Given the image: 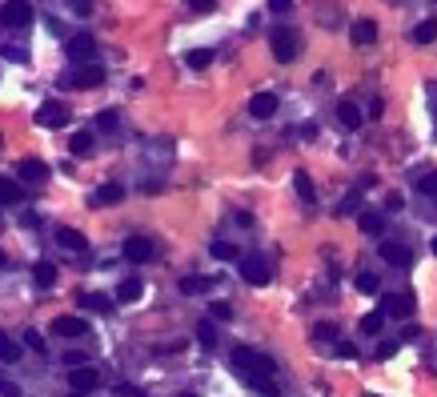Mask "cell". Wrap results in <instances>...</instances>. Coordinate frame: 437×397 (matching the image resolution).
Returning a JSON list of instances; mask_svg holds the SVG:
<instances>
[{
    "mask_svg": "<svg viewBox=\"0 0 437 397\" xmlns=\"http://www.w3.org/2000/svg\"><path fill=\"white\" fill-rule=\"evenodd\" d=\"M116 125H120V117H116V109H105V113L96 117V129H100V133H113Z\"/></svg>",
    "mask_w": 437,
    "mask_h": 397,
    "instance_id": "cell-32",
    "label": "cell"
},
{
    "mask_svg": "<svg viewBox=\"0 0 437 397\" xmlns=\"http://www.w3.org/2000/svg\"><path fill=\"white\" fill-rule=\"evenodd\" d=\"M24 337H28V345H32V350H36V353H45V337H41V333H36V329H28V333H24Z\"/></svg>",
    "mask_w": 437,
    "mask_h": 397,
    "instance_id": "cell-39",
    "label": "cell"
},
{
    "mask_svg": "<svg viewBox=\"0 0 437 397\" xmlns=\"http://www.w3.org/2000/svg\"><path fill=\"white\" fill-rule=\"evenodd\" d=\"M92 201H96V205H116V201H125V189L120 185H100Z\"/></svg>",
    "mask_w": 437,
    "mask_h": 397,
    "instance_id": "cell-23",
    "label": "cell"
},
{
    "mask_svg": "<svg viewBox=\"0 0 437 397\" xmlns=\"http://www.w3.org/2000/svg\"><path fill=\"white\" fill-rule=\"evenodd\" d=\"M381 225H385L381 213H361V229H365V233H381Z\"/></svg>",
    "mask_w": 437,
    "mask_h": 397,
    "instance_id": "cell-33",
    "label": "cell"
},
{
    "mask_svg": "<svg viewBox=\"0 0 437 397\" xmlns=\"http://www.w3.org/2000/svg\"><path fill=\"white\" fill-rule=\"evenodd\" d=\"M213 4H217V0H189L193 12H213Z\"/></svg>",
    "mask_w": 437,
    "mask_h": 397,
    "instance_id": "cell-42",
    "label": "cell"
},
{
    "mask_svg": "<svg viewBox=\"0 0 437 397\" xmlns=\"http://www.w3.org/2000/svg\"><path fill=\"white\" fill-rule=\"evenodd\" d=\"M337 120H341V125H345V129H361V109H357V105H353V100H341V105H337Z\"/></svg>",
    "mask_w": 437,
    "mask_h": 397,
    "instance_id": "cell-16",
    "label": "cell"
},
{
    "mask_svg": "<svg viewBox=\"0 0 437 397\" xmlns=\"http://www.w3.org/2000/svg\"><path fill=\"white\" fill-rule=\"evenodd\" d=\"M21 341H12V337H8V333H0V361H4V365H12V361H21Z\"/></svg>",
    "mask_w": 437,
    "mask_h": 397,
    "instance_id": "cell-18",
    "label": "cell"
},
{
    "mask_svg": "<svg viewBox=\"0 0 437 397\" xmlns=\"http://www.w3.org/2000/svg\"><path fill=\"white\" fill-rule=\"evenodd\" d=\"M72 397H89V394H72Z\"/></svg>",
    "mask_w": 437,
    "mask_h": 397,
    "instance_id": "cell-46",
    "label": "cell"
},
{
    "mask_svg": "<svg viewBox=\"0 0 437 397\" xmlns=\"http://www.w3.org/2000/svg\"><path fill=\"white\" fill-rule=\"evenodd\" d=\"M32 281H36L41 289H52V285H56V265H52V261H36V265H32Z\"/></svg>",
    "mask_w": 437,
    "mask_h": 397,
    "instance_id": "cell-14",
    "label": "cell"
},
{
    "mask_svg": "<svg viewBox=\"0 0 437 397\" xmlns=\"http://www.w3.org/2000/svg\"><path fill=\"white\" fill-rule=\"evenodd\" d=\"M92 52H96V41H92V36H72L69 41V56L76 65H92Z\"/></svg>",
    "mask_w": 437,
    "mask_h": 397,
    "instance_id": "cell-11",
    "label": "cell"
},
{
    "mask_svg": "<svg viewBox=\"0 0 437 397\" xmlns=\"http://www.w3.org/2000/svg\"><path fill=\"white\" fill-rule=\"evenodd\" d=\"M434 4H437V0H434Z\"/></svg>",
    "mask_w": 437,
    "mask_h": 397,
    "instance_id": "cell-50",
    "label": "cell"
},
{
    "mask_svg": "<svg viewBox=\"0 0 437 397\" xmlns=\"http://www.w3.org/2000/svg\"><path fill=\"white\" fill-rule=\"evenodd\" d=\"M241 277L249 281V285H269V265H265L261 257L241 261Z\"/></svg>",
    "mask_w": 437,
    "mask_h": 397,
    "instance_id": "cell-10",
    "label": "cell"
},
{
    "mask_svg": "<svg viewBox=\"0 0 437 397\" xmlns=\"http://www.w3.org/2000/svg\"><path fill=\"white\" fill-rule=\"evenodd\" d=\"M381 113H385V105H381V96H377V100L369 105V117H377V120H381Z\"/></svg>",
    "mask_w": 437,
    "mask_h": 397,
    "instance_id": "cell-45",
    "label": "cell"
},
{
    "mask_svg": "<svg viewBox=\"0 0 437 397\" xmlns=\"http://www.w3.org/2000/svg\"><path fill=\"white\" fill-rule=\"evenodd\" d=\"M209 253H213L217 261H233V257H237V245H229V241H213V245H209Z\"/></svg>",
    "mask_w": 437,
    "mask_h": 397,
    "instance_id": "cell-30",
    "label": "cell"
},
{
    "mask_svg": "<svg viewBox=\"0 0 437 397\" xmlns=\"http://www.w3.org/2000/svg\"><path fill=\"white\" fill-rule=\"evenodd\" d=\"M313 337H321V341H333V337H337V325H329V321H321V325L313 329Z\"/></svg>",
    "mask_w": 437,
    "mask_h": 397,
    "instance_id": "cell-37",
    "label": "cell"
},
{
    "mask_svg": "<svg viewBox=\"0 0 437 397\" xmlns=\"http://www.w3.org/2000/svg\"><path fill=\"white\" fill-rule=\"evenodd\" d=\"M381 325H385V313H381V309L361 317V333H381Z\"/></svg>",
    "mask_w": 437,
    "mask_h": 397,
    "instance_id": "cell-31",
    "label": "cell"
},
{
    "mask_svg": "<svg viewBox=\"0 0 437 397\" xmlns=\"http://www.w3.org/2000/svg\"><path fill=\"white\" fill-rule=\"evenodd\" d=\"M229 317H233V309H229L225 301H221V305H213V321H229Z\"/></svg>",
    "mask_w": 437,
    "mask_h": 397,
    "instance_id": "cell-41",
    "label": "cell"
},
{
    "mask_svg": "<svg viewBox=\"0 0 437 397\" xmlns=\"http://www.w3.org/2000/svg\"><path fill=\"white\" fill-rule=\"evenodd\" d=\"M69 120V109L61 105V100H45L41 109H36V125H45V129H61Z\"/></svg>",
    "mask_w": 437,
    "mask_h": 397,
    "instance_id": "cell-6",
    "label": "cell"
},
{
    "mask_svg": "<svg viewBox=\"0 0 437 397\" xmlns=\"http://www.w3.org/2000/svg\"><path fill=\"white\" fill-rule=\"evenodd\" d=\"M381 261H390L397 269H409L414 265V249L401 245V241H381Z\"/></svg>",
    "mask_w": 437,
    "mask_h": 397,
    "instance_id": "cell-4",
    "label": "cell"
},
{
    "mask_svg": "<svg viewBox=\"0 0 437 397\" xmlns=\"http://www.w3.org/2000/svg\"><path fill=\"white\" fill-rule=\"evenodd\" d=\"M197 341H201L205 350H217V329H213V321H201V325H197Z\"/></svg>",
    "mask_w": 437,
    "mask_h": 397,
    "instance_id": "cell-28",
    "label": "cell"
},
{
    "mask_svg": "<svg viewBox=\"0 0 437 397\" xmlns=\"http://www.w3.org/2000/svg\"><path fill=\"white\" fill-rule=\"evenodd\" d=\"M269 45H273V56L281 61V65H289V61H297L301 56V36L297 32H289V28H273Z\"/></svg>",
    "mask_w": 437,
    "mask_h": 397,
    "instance_id": "cell-1",
    "label": "cell"
},
{
    "mask_svg": "<svg viewBox=\"0 0 437 397\" xmlns=\"http://www.w3.org/2000/svg\"><path fill=\"white\" fill-rule=\"evenodd\" d=\"M434 253H437V237H434Z\"/></svg>",
    "mask_w": 437,
    "mask_h": 397,
    "instance_id": "cell-47",
    "label": "cell"
},
{
    "mask_svg": "<svg viewBox=\"0 0 437 397\" xmlns=\"http://www.w3.org/2000/svg\"><path fill=\"white\" fill-rule=\"evenodd\" d=\"M353 41H357V45H373V41H377V24L373 21H357L353 24Z\"/></svg>",
    "mask_w": 437,
    "mask_h": 397,
    "instance_id": "cell-22",
    "label": "cell"
},
{
    "mask_svg": "<svg viewBox=\"0 0 437 397\" xmlns=\"http://www.w3.org/2000/svg\"><path fill=\"white\" fill-rule=\"evenodd\" d=\"M245 381L253 385L257 394H265V397H277V385H273V377H269V374H245Z\"/></svg>",
    "mask_w": 437,
    "mask_h": 397,
    "instance_id": "cell-21",
    "label": "cell"
},
{
    "mask_svg": "<svg viewBox=\"0 0 437 397\" xmlns=\"http://www.w3.org/2000/svg\"><path fill=\"white\" fill-rule=\"evenodd\" d=\"M0 24L4 28H28L32 24V4L28 0H4L0 4Z\"/></svg>",
    "mask_w": 437,
    "mask_h": 397,
    "instance_id": "cell-2",
    "label": "cell"
},
{
    "mask_svg": "<svg viewBox=\"0 0 437 397\" xmlns=\"http://www.w3.org/2000/svg\"><path fill=\"white\" fill-rule=\"evenodd\" d=\"M181 397H193V394H181Z\"/></svg>",
    "mask_w": 437,
    "mask_h": 397,
    "instance_id": "cell-49",
    "label": "cell"
},
{
    "mask_svg": "<svg viewBox=\"0 0 437 397\" xmlns=\"http://www.w3.org/2000/svg\"><path fill=\"white\" fill-rule=\"evenodd\" d=\"M357 289H361V293H377V277H373V273H361V277H357Z\"/></svg>",
    "mask_w": 437,
    "mask_h": 397,
    "instance_id": "cell-36",
    "label": "cell"
},
{
    "mask_svg": "<svg viewBox=\"0 0 437 397\" xmlns=\"http://www.w3.org/2000/svg\"><path fill=\"white\" fill-rule=\"evenodd\" d=\"M381 305H385L381 313H385V317H397V321H405V317L414 313V297H409V293H385Z\"/></svg>",
    "mask_w": 437,
    "mask_h": 397,
    "instance_id": "cell-5",
    "label": "cell"
},
{
    "mask_svg": "<svg viewBox=\"0 0 437 397\" xmlns=\"http://www.w3.org/2000/svg\"><path fill=\"white\" fill-rule=\"evenodd\" d=\"M72 85L76 89H96V85H105V69L100 65H76L72 69Z\"/></svg>",
    "mask_w": 437,
    "mask_h": 397,
    "instance_id": "cell-7",
    "label": "cell"
},
{
    "mask_svg": "<svg viewBox=\"0 0 437 397\" xmlns=\"http://www.w3.org/2000/svg\"><path fill=\"white\" fill-rule=\"evenodd\" d=\"M140 293H145V285H140L137 277H125L120 285H116V297H120V301H137Z\"/></svg>",
    "mask_w": 437,
    "mask_h": 397,
    "instance_id": "cell-20",
    "label": "cell"
},
{
    "mask_svg": "<svg viewBox=\"0 0 437 397\" xmlns=\"http://www.w3.org/2000/svg\"><path fill=\"white\" fill-rule=\"evenodd\" d=\"M149 257H153V241H145V237H129V241H125V261L145 265Z\"/></svg>",
    "mask_w": 437,
    "mask_h": 397,
    "instance_id": "cell-9",
    "label": "cell"
},
{
    "mask_svg": "<svg viewBox=\"0 0 437 397\" xmlns=\"http://www.w3.org/2000/svg\"><path fill=\"white\" fill-rule=\"evenodd\" d=\"M81 305H85V309H92V313H113V301H109L105 293H85V297H81Z\"/></svg>",
    "mask_w": 437,
    "mask_h": 397,
    "instance_id": "cell-24",
    "label": "cell"
},
{
    "mask_svg": "<svg viewBox=\"0 0 437 397\" xmlns=\"http://www.w3.org/2000/svg\"><path fill=\"white\" fill-rule=\"evenodd\" d=\"M0 265H4V253H0Z\"/></svg>",
    "mask_w": 437,
    "mask_h": 397,
    "instance_id": "cell-48",
    "label": "cell"
},
{
    "mask_svg": "<svg viewBox=\"0 0 437 397\" xmlns=\"http://www.w3.org/2000/svg\"><path fill=\"white\" fill-rule=\"evenodd\" d=\"M181 293H205L209 289V281L205 277H181V285H177Z\"/></svg>",
    "mask_w": 437,
    "mask_h": 397,
    "instance_id": "cell-34",
    "label": "cell"
},
{
    "mask_svg": "<svg viewBox=\"0 0 437 397\" xmlns=\"http://www.w3.org/2000/svg\"><path fill=\"white\" fill-rule=\"evenodd\" d=\"M213 65V48H193L189 52V69H209Z\"/></svg>",
    "mask_w": 437,
    "mask_h": 397,
    "instance_id": "cell-29",
    "label": "cell"
},
{
    "mask_svg": "<svg viewBox=\"0 0 437 397\" xmlns=\"http://www.w3.org/2000/svg\"><path fill=\"white\" fill-rule=\"evenodd\" d=\"M293 8V0H269V12H289Z\"/></svg>",
    "mask_w": 437,
    "mask_h": 397,
    "instance_id": "cell-43",
    "label": "cell"
},
{
    "mask_svg": "<svg viewBox=\"0 0 437 397\" xmlns=\"http://www.w3.org/2000/svg\"><path fill=\"white\" fill-rule=\"evenodd\" d=\"M100 381H105V377H100V369H96V365H76V369H69V385H72V394H96V389H100Z\"/></svg>",
    "mask_w": 437,
    "mask_h": 397,
    "instance_id": "cell-3",
    "label": "cell"
},
{
    "mask_svg": "<svg viewBox=\"0 0 437 397\" xmlns=\"http://www.w3.org/2000/svg\"><path fill=\"white\" fill-rule=\"evenodd\" d=\"M417 189H421L425 197H437V173H425V177L417 181Z\"/></svg>",
    "mask_w": 437,
    "mask_h": 397,
    "instance_id": "cell-35",
    "label": "cell"
},
{
    "mask_svg": "<svg viewBox=\"0 0 437 397\" xmlns=\"http://www.w3.org/2000/svg\"><path fill=\"white\" fill-rule=\"evenodd\" d=\"M253 361H257V353L249 350V345H237V350H233V365H237L241 374H249V369H253Z\"/></svg>",
    "mask_w": 437,
    "mask_h": 397,
    "instance_id": "cell-25",
    "label": "cell"
},
{
    "mask_svg": "<svg viewBox=\"0 0 437 397\" xmlns=\"http://www.w3.org/2000/svg\"><path fill=\"white\" fill-rule=\"evenodd\" d=\"M17 173H21V177H28V181H45V177H48L45 161H36V157H24V161L17 164Z\"/></svg>",
    "mask_w": 437,
    "mask_h": 397,
    "instance_id": "cell-17",
    "label": "cell"
},
{
    "mask_svg": "<svg viewBox=\"0 0 437 397\" xmlns=\"http://www.w3.org/2000/svg\"><path fill=\"white\" fill-rule=\"evenodd\" d=\"M92 149H96V137H92L89 129H85V133H76V137H72V153H76V157H89Z\"/></svg>",
    "mask_w": 437,
    "mask_h": 397,
    "instance_id": "cell-26",
    "label": "cell"
},
{
    "mask_svg": "<svg viewBox=\"0 0 437 397\" xmlns=\"http://www.w3.org/2000/svg\"><path fill=\"white\" fill-rule=\"evenodd\" d=\"M116 397H145L137 389V385H129V381H120V385H116Z\"/></svg>",
    "mask_w": 437,
    "mask_h": 397,
    "instance_id": "cell-40",
    "label": "cell"
},
{
    "mask_svg": "<svg viewBox=\"0 0 437 397\" xmlns=\"http://www.w3.org/2000/svg\"><path fill=\"white\" fill-rule=\"evenodd\" d=\"M56 241H61L69 253H81V249H85V233H81V229H61V233H56Z\"/></svg>",
    "mask_w": 437,
    "mask_h": 397,
    "instance_id": "cell-19",
    "label": "cell"
},
{
    "mask_svg": "<svg viewBox=\"0 0 437 397\" xmlns=\"http://www.w3.org/2000/svg\"><path fill=\"white\" fill-rule=\"evenodd\" d=\"M24 189L21 181H12V177H0V205H21Z\"/></svg>",
    "mask_w": 437,
    "mask_h": 397,
    "instance_id": "cell-15",
    "label": "cell"
},
{
    "mask_svg": "<svg viewBox=\"0 0 437 397\" xmlns=\"http://www.w3.org/2000/svg\"><path fill=\"white\" fill-rule=\"evenodd\" d=\"M52 333H56V337H89V321H85V317H56V321H52Z\"/></svg>",
    "mask_w": 437,
    "mask_h": 397,
    "instance_id": "cell-8",
    "label": "cell"
},
{
    "mask_svg": "<svg viewBox=\"0 0 437 397\" xmlns=\"http://www.w3.org/2000/svg\"><path fill=\"white\" fill-rule=\"evenodd\" d=\"M434 36H437V21H434V17H429V21H421L414 28V45H429Z\"/></svg>",
    "mask_w": 437,
    "mask_h": 397,
    "instance_id": "cell-27",
    "label": "cell"
},
{
    "mask_svg": "<svg viewBox=\"0 0 437 397\" xmlns=\"http://www.w3.org/2000/svg\"><path fill=\"white\" fill-rule=\"evenodd\" d=\"M333 353H337V357H349V361H353V357H357V345H353V341H341V345H333Z\"/></svg>",
    "mask_w": 437,
    "mask_h": 397,
    "instance_id": "cell-38",
    "label": "cell"
},
{
    "mask_svg": "<svg viewBox=\"0 0 437 397\" xmlns=\"http://www.w3.org/2000/svg\"><path fill=\"white\" fill-rule=\"evenodd\" d=\"M69 4L81 12V17H89V8H92V0H69Z\"/></svg>",
    "mask_w": 437,
    "mask_h": 397,
    "instance_id": "cell-44",
    "label": "cell"
},
{
    "mask_svg": "<svg viewBox=\"0 0 437 397\" xmlns=\"http://www.w3.org/2000/svg\"><path fill=\"white\" fill-rule=\"evenodd\" d=\"M277 105H281V100H277V93H257L253 100H249V113H253L257 120H269L277 113Z\"/></svg>",
    "mask_w": 437,
    "mask_h": 397,
    "instance_id": "cell-12",
    "label": "cell"
},
{
    "mask_svg": "<svg viewBox=\"0 0 437 397\" xmlns=\"http://www.w3.org/2000/svg\"><path fill=\"white\" fill-rule=\"evenodd\" d=\"M293 189H297V197L305 201V205H313V201H317V189H313V181H309V173H305V169L293 173Z\"/></svg>",
    "mask_w": 437,
    "mask_h": 397,
    "instance_id": "cell-13",
    "label": "cell"
}]
</instances>
